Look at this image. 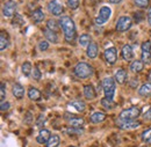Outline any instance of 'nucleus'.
<instances>
[{
  "label": "nucleus",
  "mask_w": 151,
  "mask_h": 147,
  "mask_svg": "<svg viewBox=\"0 0 151 147\" xmlns=\"http://www.w3.org/2000/svg\"><path fill=\"white\" fill-rule=\"evenodd\" d=\"M59 24L60 28L63 30V34L65 37V41L69 43H72L77 37V31H76V24L73 20L68 16V15H63L59 19Z\"/></svg>",
  "instance_id": "f257e3e1"
},
{
  "label": "nucleus",
  "mask_w": 151,
  "mask_h": 147,
  "mask_svg": "<svg viewBox=\"0 0 151 147\" xmlns=\"http://www.w3.org/2000/svg\"><path fill=\"white\" fill-rule=\"evenodd\" d=\"M73 73L79 79H87V78L93 75L94 70H93V67L90 64H87L85 61H80V63H78L75 66Z\"/></svg>",
  "instance_id": "f03ea898"
},
{
  "label": "nucleus",
  "mask_w": 151,
  "mask_h": 147,
  "mask_svg": "<svg viewBox=\"0 0 151 147\" xmlns=\"http://www.w3.org/2000/svg\"><path fill=\"white\" fill-rule=\"evenodd\" d=\"M102 88L105 93V97L113 100L116 91V80L113 76H106L102 80Z\"/></svg>",
  "instance_id": "7ed1b4c3"
},
{
  "label": "nucleus",
  "mask_w": 151,
  "mask_h": 147,
  "mask_svg": "<svg viewBox=\"0 0 151 147\" xmlns=\"http://www.w3.org/2000/svg\"><path fill=\"white\" fill-rule=\"evenodd\" d=\"M141 115V110L137 107H130L128 109H124L123 111L120 112L119 115V119L120 121H132V119H136L137 117H139Z\"/></svg>",
  "instance_id": "20e7f679"
},
{
  "label": "nucleus",
  "mask_w": 151,
  "mask_h": 147,
  "mask_svg": "<svg viewBox=\"0 0 151 147\" xmlns=\"http://www.w3.org/2000/svg\"><path fill=\"white\" fill-rule=\"evenodd\" d=\"M111 16H112V8L108 6H102L99 11V15L95 19V23L99 26L105 24L106 22H108Z\"/></svg>",
  "instance_id": "39448f33"
},
{
  "label": "nucleus",
  "mask_w": 151,
  "mask_h": 147,
  "mask_svg": "<svg viewBox=\"0 0 151 147\" xmlns=\"http://www.w3.org/2000/svg\"><path fill=\"white\" fill-rule=\"evenodd\" d=\"M132 24V20L130 16H127V15H123L117 20L116 22V30L120 31V33H123V31H127L130 29Z\"/></svg>",
  "instance_id": "423d86ee"
},
{
  "label": "nucleus",
  "mask_w": 151,
  "mask_h": 147,
  "mask_svg": "<svg viewBox=\"0 0 151 147\" xmlns=\"http://www.w3.org/2000/svg\"><path fill=\"white\" fill-rule=\"evenodd\" d=\"M15 9H17V4H15V1H13V0L6 1V2L4 4V6H2V13H4V15H5L6 18H12V16H14Z\"/></svg>",
  "instance_id": "0eeeda50"
},
{
  "label": "nucleus",
  "mask_w": 151,
  "mask_h": 147,
  "mask_svg": "<svg viewBox=\"0 0 151 147\" xmlns=\"http://www.w3.org/2000/svg\"><path fill=\"white\" fill-rule=\"evenodd\" d=\"M48 9H49V12H50L52 15H55V16L62 15V13H63V11H64L63 5H62L59 1H57V0H51V1L48 4Z\"/></svg>",
  "instance_id": "6e6552de"
},
{
  "label": "nucleus",
  "mask_w": 151,
  "mask_h": 147,
  "mask_svg": "<svg viewBox=\"0 0 151 147\" xmlns=\"http://www.w3.org/2000/svg\"><path fill=\"white\" fill-rule=\"evenodd\" d=\"M117 126L121 130H135L141 126V122L138 121H117Z\"/></svg>",
  "instance_id": "1a4fd4ad"
},
{
  "label": "nucleus",
  "mask_w": 151,
  "mask_h": 147,
  "mask_svg": "<svg viewBox=\"0 0 151 147\" xmlns=\"http://www.w3.org/2000/svg\"><path fill=\"white\" fill-rule=\"evenodd\" d=\"M105 59L108 64L111 65H114L116 63V59H117V50L115 46H112V48H108L106 51H105Z\"/></svg>",
  "instance_id": "9d476101"
},
{
  "label": "nucleus",
  "mask_w": 151,
  "mask_h": 147,
  "mask_svg": "<svg viewBox=\"0 0 151 147\" xmlns=\"http://www.w3.org/2000/svg\"><path fill=\"white\" fill-rule=\"evenodd\" d=\"M50 137H51V133H50L49 130L41 129L40 132H38L37 137H36V141L41 145H47V143L49 141Z\"/></svg>",
  "instance_id": "9b49d317"
},
{
  "label": "nucleus",
  "mask_w": 151,
  "mask_h": 147,
  "mask_svg": "<svg viewBox=\"0 0 151 147\" xmlns=\"http://www.w3.org/2000/svg\"><path fill=\"white\" fill-rule=\"evenodd\" d=\"M121 56H122V58L126 61H130L132 58H134V51H132V48L129 44L123 45V48L121 50Z\"/></svg>",
  "instance_id": "f8f14e48"
},
{
  "label": "nucleus",
  "mask_w": 151,
  "mask_h": 147,
  "mask_svg": "<svg viewBox=\"0 0 151 147\" xmlns=\"http://www.w3.org/2000/svg\"><path fill=\"white\" fill-rule=\"evenodd\" d=\"M99 54V48H98V44L95 42H92L88 46H87V50H86V55L88 58L91 59H94L96 58V56Z\"/></svg>",
  "instance_id": "ddd939ff"
},
{
  "label": "nucleus",
  "mask_w": 151,
  "mask_h": 147,
  "mask_svg": "<svg viewBox=\"0 0 151 147\" xmlns=\"http://www.w3.org/2000/svg\"><path fill=\"white\" fill-rule=\"evenodd\" d=\"M12 93L15 98H22L24 96V88L21 83H14L12 87Z\"/></svg>",
  "instance_id": "4468645a"
},
{
  "label": "nucleus",
  "mask_w": 151,
  "mask_h": 147,
  "mask_svg": "<svg viewBox=\"0 0 151 147\" xmlns=\"http://www.w3.org/2000/svg\"><path fill=\"white\" fill-rule=\"evenodd\" d=\"M83 94H84V96H85L86 100H93L95 96H96L94 87H93L92 85H86V86H84Z\"/></svg>",
  "instance_id": "2eb2a0df"
},
{
  "label": "nucleus",
  "mask_w": 151,
  "mask_h": 147,
  "mask_svg": "<svg viewBox=\"0 0 151 147\" xmlns=\"http://www.w3.org/2000/svg\"><path fill=\"white\" fill-rule=\"evenodd\" d=\"M43 35L47 38V41H49V42H51V43H54V44L58 42V36H57L56 31H54V30H51V29H49V28H45V29L43 30Z\"/></svg>",
  "instance_id": "dca6fc26"
},
{
  "label": "nucleus",
  "mask_w": 151,
  "mask_h": 147,
  "mask_svg": "<svg viewBox=\"0 0 151 147\" xmlns=\"http://www.w3.org/2000/svg\"><path fill=\"white\" fill-rule=\"evenodd\" d=\"M144 63L142 61V60H134L132 64H130V71H132V73H139V72H142L143 71V69H144Z\"/></svg>",
  "instance_id": "f3484780"
},
{
  "label": "nucleus",
  "mask_w": 151,
  "mask_h": 147,
  "mask_svg": "<svg viewBox=\"0 0 151 147\" xmlns=\"http://www.w3.org/2000/svg\"><path fill=\"white\" fill-rule=\"evenodd\" d=\"M114 78H115V80H116L117 83L123 85V83L126 82V80H127V72H126L123 69H119V70L115 72Z\"/></svg>",
  "instance_id": "a211bd4d"
},
{
  "label": "nucleus",
  "mask_w": 151,
  "mask_h": 147,
  "mask_svg": "<svg viewBox=\"0 0 151 147\" xmlns=\"http://www.w3.org/2000/svg\"><path fill=\"white\" fill-rule=\"evenodd\" d=\"M105 119H106V113H104V112H99V111L93 112V113L91 115V117H90V121H91L93 124L102 123Z\"/></svg>",
  "instance_id": "6ab92c4d"
},
{
  "label": "nucleus",
  "mask_w": 151,
  "mask_h": 147,
  "mask_svg": "<svg viewBox=\"0 0 151 147\" xmlns=\"http://www.w3.org/2000/svg\"><path fill=\"white\" fill-rule=\"evenodd\" d=\"M138 95L142 97L151 96V82L150 83H143L138 89Z\"/></svg>",
  "instance_id": "aec40b11"
},
{
  "label": "nucleus",
  "mask_w": 151,
  "mask_h": 147,
  "mask_svg": "<svg viewBox=\"0 0 151 147\" xmlns=\"http://www.w3.org/2000/svg\"><path fill=\"white\" fill-rule=\"evenodd\" d=\"M43 20H44V13H43V11H42L41 8L35 9V11L32 13V21H33L34 23H40V22H42Z\"/></svg>",
  "instance_id": "412c9836"
},
{
  "label": "nucleus",
  "mask_w": 151,
  "mask_h": 147,
  "mask_svg": "<svg viewBox=\"0 0 151 147\" xmlns=\"http://www.w3.org/2000/svg\"><path fill=\"white\" fill-rule=\"evenodd\" d=\"M69 106H72L76 110L79 111V112H84V111H85V109H86L85 103H84L83 101H80V100H75V101H71V102L69 103Z\"/></svg>",
  "instance_id": "4be33fe9"
},
{
  "label": "nucleus",
  "mask_w": 151,
  "mask_h": 147,
  "mask_svg": "<svg viewBox=\"0 0 151 147\" xmlns=\"http://www.w3.org/2000/svg\"><path fill=\"white\" fill-rule=\"evenodd\" d=\"M41 96H42V94H41V92L38 91L37 88H34V87L29 88V91H28V97L32 101H38L41 98Z\"/></svg>",
  "instance_id": "5701e85b"
},
{
  "label": "nucleus",
  "mask_w": 151,
  "mask_h": 147,
  "mask_svg": "<svg viewBox=\"0 0 151 147\" xmlns=\"http://www.w3.org/2000/svg\"><path fill=\"white\" fill-rule=\"evenodd\" d=\"M91 36L88 34H83L79 37V45L83 46V48H87L92 42H91Z\"/></svg>",
  "instance_id": "b1692460"
},
{
  "label": "nucleus",
  "mask_w": 151,
  "mask_h": 147,
  "mask_svg": "<svg viewBox=\"0 0 151 147\" xmlns=\"http://www.w3.org/2000/svg\"><path fill=\"white\" fill-rule=\"evenodd\" d=\"M84 123H85V121H84L83 118L75 117V116L69 119V124H70L71 126H73V128H80V126L84 125Z\"/></svg>",
  "instance_id": "393cba45"
},
{
  "label": "nucleus",
  "mask_w": 151,
  "mask_h": 147,
  "mask_svg": "<svg viewBox=\"0 0 151 147\" xmlns=\"http://www.w3.org/2000/svg\"><path fill=\"white\" fill-rule=\"evenodd\" d=\"M59 143H60L59 136L58 134H51L49 141L47 143V147H58Z\"/></svg>",
  "instance_id": "a878e982"
},
{
  "label": "nucleus",
  "mask_w": 151,
  "mask_h": 147,
  "mask_svg": "<svg viewBox=\"0 0 151 147\" xmlns=\"http://www.w3.org/2000/svg\"><path fill=\"white\" fill-rule=\"evenodd\" d=\"M21 71H22V74L24 76H29L32 74V71H33V67H32V64L29 61H26L22 64L21 66Z\"/></svg>",
  "instance_id": "bb28decb"
},
{
  "label": "nucleus",
  "mask_w": 151,
  "mask_h": 147,
  "mask_svg": "<svg viewBox=\"0 0 151 147\" xmlns=\"http://www.w3.org/2000/svg\"><path fill=\"white\" fill-rule=\"evenodd\" d=\"M101 106H102L105 109L111 110V109H113L114 107H115V103H114L113 100L105 97V98H102V100H101Z\"/></svg>",
  "instance_id": "cd10ccee"
},
{
  "label": "nucleus",
  "mask_w": 151,
  "mask_h": 147,
  "mask_svg": "<svg viewBox=\"0 0 151 147\" xmlns=\"http://www.w3.org/2000/svg\"><path fill=\"white\" fill-rule=\"evenodd\" d=\"M9 45V42H8V38L5 35V33H1L0 35V50L4 51L5 49H7Z\"/></svg>",
  "instance_id": "c85d7f7f"
},
{
  "label": "nucleus",
  "mask_w": 151,
  "mask_h": 147,
  "mask_svg": "<svg viewBox=\"0 0 151 147\" xmlns=\"http://www.w3.org/2000/svg\"><path fill=\"white\" fill-rule=\"evenodd\" d=\"M47 28L54 30V31H57L59 28H60V24L57 22L55 19H50L48 22H47Z\"/></svg>",
  "instance_id": "c756f323"
},
{
  "label": "nucleus",
  "mask_w": 151,
  "mask_h": 147,
  "mask_svg": "<svg viewBox=\"0 0 151 147\" xmlns=\"http://www.w3.org/2000/svg\"><path fill=\"white\" fill-rule=\"evenodd\" d=\"M65 133H68L69 136H79V134L84 133V130L81 129V128H73V126H71V129L65 130Z\"/></svg>",
  "instance_id": "7c9ffc66"
},
{
  "label": "nucleus",
  "mask_w": 151,
  "mask_h": 147,
  "mask_svg": "<svg viewBox=\"0 0 151 147\" xmlns=\"http://www.w3.org/2000/svg\"><path fill=\"white\" fill-rule=\"evenodd\" d=\"M142 140H143L145 144L151 145V129H147L142 133Z\"/></svg>",
  "instance_id": "2f4dec72"
},
{
  "label": "nucleus",
  "mask_w": 151,
  "mask_h": 147,
  "mask_svg": "<svg viewBox=\"0 0 151 147\" xmlns=\"http://www.w3.org/2000/svg\"><path fill=\"white\" fill-rule=\"evenodd\" d=\"M142 61L145 65L151 64V51H142Z\"/></svg>",
  "instance_id": "473e14b6"
},
{
  "label": "nucleus",
  "mask_w": 151,
  "mask_h": 147,
  "mask_svg": "<svg viewBox=\"0 0 151 147\" xmlns=\"http://www.w3.org/2000/svg\"><path fill=\"white\" fill-rule=\"evenodd\" d=\"M32 76H33L34 80H40V79L42 78V73H41V71H40V69H38L37 66H34V67H33Z\"/></svg>",
  "instance_id": "72a5a7b5"
},
{
  "label": "nucleus",
  "mask_w": 151,
  "mask_h": 147,
  "mask_svg": "<svg viewBox=\"0 0 151 147\" xmlns=\"http://www.w3.org/2000/svg\"><path fill=\"white\" fill-rule=\"evenodd\" d=\"M134 4L139 8H145L149 6V0H134Z\"/></svg>",
  "instance_id": "f704fd0d"
},
{
  "label": "nucleus",
  "mask_w": 151,
  "mask_h": 147,
  "mask_svg": "<svg viewBox=\"0 0 151 147\" xmlns=\"http://www.w3.org/2000/svg\"><path fill=\"white\" fill-rule=\"evenodd\" d=\"M44 124H45V117H44L43 115H40L37 118V121H36V126L41 130V129H43Z\"/></svg>",
  "instance_id": "c9c22d12"
},
{
  "label": "nucleus",
  "mask_w": 151,
  "mask_h": 147,
  "mask_svg": "<svg viewBox=\"0 0 151 147\" xmlns=\"http://www.w3.org/2000/svg\"><path fill=\"white\" fill-rule=\"evenodd\" d=\"M49 49V42L48 41H41L38 43V50L40 51H47Z\"/></svg>",
  "instance_id": "e433bc0d"
},
{
  "label": "nucleus",
  "mask_w": 151,
  "mask_h": 147,
  "mask_svg": "<svg viewBox=\"0 0 151 147\" xmlns=\"http://www.w3.org/2000/svg\"><path fill=\"white\" fill-rule=\"evenodd\" d=\"M79 4H80V0H68V6L71 9H77L79 7Z\"/></svg>",
  "instance_id": "4c0bfd02"
},
{
  "label": "nucleus",
  "mask_w": 151,
  "mask_h": 147,
  "mask_svg": "<svg viewBox=\"0 0 151 147\" xmlns=\"http://www.w3.org/2000/svg\"><path fill=\"white\" fill-rule=\"evenodd\" d=\"M23 123H24L26 125H30V124L33 123V116H32V113H30L29 111L26 112L24 118H23Z\"/></svg>",
  "instance_id": "58836bf2"
},
{
  "label": "nucleus",
  "mask_w": 151,
  "mask_h": 147,
  "mask_svg": "<svg viewBox=\"0 0 151 147\" xmlns=\"http://www.w3.org/2000/svg\"><path fill=\"white\" fill-rule=\"evenodd\" d=\"M141 49H142V51H151V42L150 41H145V42H143Z\"/></svg>",
  "instance_id": "ea45409f"
},
{
  "label": "nucleus",
  "mask_w": 151,
  "mask_h": 147,
  "mask_svg": "<svg viewBox=\"0 0 151 147\" xmlns=\"http://www.w3.org/2000/svg\"><path fill=\"white\" fill-rule=\"evenodd\" d=\"M0 98H1V101H5V96H6V86H5V83L4 82H1V85H0Z\"/></svg>",
  "instance_id": "a19ab883"
},
{
  "label": "nucleus",
  "mask_w": 151,
  "mask_h": 147,
  "mask_svg": "<svg viewBox=\"0 0 151 147\" xmlns=\"http://www.w3.org/2000/svg\"><path fill=\"white\" fill-rule=\"evenodd\" d=\"M11 108V104L9 102H5V101H1V104H0V110L1 111H7Z\"/></svg>",
  "instance_id": "79ce46f5"
},
{
  "label": "nucleus",
  "mask_w": 151,
  "mask_h": 147,
  "mask_svg": "<svg viewBox=\"0 0 151 147\" xmlns=\"http://www.w3.org/2000/svg\"><path fill=\"white\" fill-rule=\"evenodd\" d=\"M143 118L147 121H151V107L148 109V111H145V113L143 115Z\"/></svg>",
  "instance_id": "37998d69"
},
{
  "label": "nucleus",
  "mask_w": 151,
  "mask_h": 147,
  "mask_svg": "<svg viewBox=\"0 0 151 147\" xmlns=\"http://www.w3.org/2000/svg\"><path fill=\"white\" fill-rule=\"evenodd\" d=\"M148 22H149V24H150V27H151V7H150V9L148 11Z\"/></svg>",
  "instance_id": "c03bdc74"
},
{
  "label": "nucleus",
  "mask_w": 151,
  "mask_h": 147,
  "mask_svg": "<svg viewBox=\"0 0 151 147\" xmlns=\"http://www.w3.org/2000/svg\"><path fill=\"white\" fill-rule=\"evenodd\" d=\"M108 1H109L111 4H119L121 0H108Z\"/></svg>",
  "instance_id": "a18cd8bd"
},
{
  "label": "nucleus",
  "mask_w": 151,
  "mask_h": 147,
  "mask_svg": "<svg viewBox=\"0 0 151 147\" xmlns=\"http://www.w3.org/2000/svg\"><path fill=\"white\" fill-rule=\"evenodd\" d=\"M148 80L151 82V70L149 71V73H148Z\"/></svg>",
  "instance_id": "49530a36"
},
{
  "label": "nucleus",
  "mask_w": 151,
  "mask_h": 147,
  "mask_svg": "<svg viewBox=\"0 0 151 147\" xmlns=\"http://www.w3.org/2000/svg\"><path fill=\"white\" fill-rule=\"evenodd\" d=\"M70 147H76V146H70Z\"/></svg>",
  "instance_id": "de8ad7c7"
}]
</instances>
